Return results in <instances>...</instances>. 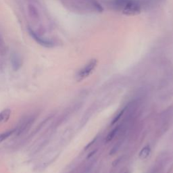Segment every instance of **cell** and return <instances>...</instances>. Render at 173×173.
<instances>
[{
    "label": "cell",
    "instance_id": "cell-10",
    "mask_svg": "<svg viewBox=\"0 0 173 173\" xmlns=\"http://www.w3.org/2000/svg\"><path fill=\"white\" fill-rule=\"evenodd\" d=\"M121 143H122L121 141H120V142H118L115 145H114L113 147H112V149L111 151H110V155H114V154H116V152L118 151V149L120 148V145H121Z\"/></svg>",
    "mask_w": 173,
    "mask_h": 173
},
{
    "label": "cell",
    "instance_id": "cell-2",
    "mask_svg": "<svg viewBox=\"0 0 173 173\" xmlns=\"http://www.w3.org/2000/svg\"><path fill=\"white\" fill-rule=\"evenodd\" d=\"M97 64V61L95 59L91 60L90 62H89L88 63H87L84 67L81 68V69L79 70L78 73H77L76 77L77 79H78V80H83V79L89 76V75L92 73L93 70H94L95 67H96Z\"/></svg>",
    "mask_w": 173,
    "mask_h": 173
},
{
    "label": "cell",
    "instance_id": "cell-4",
    "mask_svg": "<svg viewBox=\"0 0 173 173\" xmlns=\"http://www.w3.org/2000/svg\"><path fill=\"white\" fill-rule=\"evenodd\" d=\"M30 33L32 35V37L33 38L37 40V41L39 43H41V44H42L43 45H45V46H47V47H51V45H52V43L51 41H47V40H45V39H43V38H41V37L37 36V35L35 34V33L33 32V31H30Z\"/></svg>",
    "mask_w": 173,
    "mask_h": 173
},
{
    "label": "cell",
    "instance_id": "cell-11",
    "mask_svg": "<svg viewBox=\"0 0 173 173\" xmlns=\"http://www.w3.org/2000/svg\"><path fill=\"white\" fill-rule=\"evenodd\" d=\"M96 139H97V138H94L93 139L92 141H91V142H90V143H89V144L87 145L86 146V147H85V149H87L89 148V147H90L91 145H92L93 144V143H95V141H96Z\"/></svg>",
    "mask_w": 173,
    "mask_h": 173
},
{
    "label": "cell",
    "instance_id": "cell-7",
    "mask_svg": "<svg viewBox=\"0 0 173 173\" xmlns=\"http://www.w3.org/2000/svg\"><path fill=\"white\" fill-rule=\"evenodd\" d=\"M12 66H13L14 70H18L20 67L21 63H20V60L18 58L17 56H13L12 57Z\"/></svg>",
    "mask_w": 173,
    "mask_h": 173
},
{
    "label": "cell",
    "instance_id": "cell-8",
    "mask_svg": "<svg viewBox=\"0 0 173 173\" xmlns=\"http://www.w3.org/2000/svg\"><path fill=\"white\" fill-rule=\"evenodd\" d=\"M14 132H15V130H12L1 133V134H0V143H1L2 141H3L4 140H6L8 137H9L10 135L13 134Z\"/></svg>",
    "mask_w": 173,
    "mask_h": 173
},
{
    "label": "cell",
    "instance_id": "cell-5",
    "mask_svg": "<svg viewBox=\"0 0 173 173\" xmlns=\"http://www.w3.org/2000/svg\"><path fill=\"white\" fill-rule=\"evenodd\" d=\"M150 151H151L150 146L147 145L146 146L143 147V148L141 150L140 152H139V158L142 160L145 159V158H147L149 156Z\"/></svg>",
    "mask_w": 173,
    "mask_h": 173
},
{
    "label": "cell",
    "instance_id": "cell-6",
    "mask_svg": "<svg viewBox=\"0 0 173 173\" xmlns=\"http://www.w3.org/2000/svg\"><path fill=\"white\" fill-rule=\"evenodd\" d=\"M118 131H119V126H116L113 130L108 133L107 137H106V142H110L113 139L117 134Z\"/></svg>",
    "mask_w": 173,
    "mask_h": 173
},
{
    "label": "cell",
    "instance_id": "cell-1",
    "mask_svg": "<svg viewBox=\"0 0 173 173\" xmlns=\"http://www.w3.org/2000/svg\"><path fill=\"white\" fill-rule=\"evenodd\" d=\"M113 4L116 9L129 15L138 14L141 8L138 0H113Z\"/></svg>",
    "mask_w": 173,
    "mask_h": 173
},
{
    "label": "cell",
    "instance_id": "cell-3",
    "mask_svg": "<svg viewBox=\"0 0 173 173\" xmlns=\"http://www.w3.org/2000/svg\"><path fill=\"white\" fill-rule=\"evenodd\" d=\"M11 115V110L10 109H6L0 112V125H2L9 120Z\"/></svg>",
    "mask_w": 173,
    "mask_h": 173
},
{
    "label": "cell",
    "instance_id": "cell-9",
    "mask_svg": "<svg viewBox=\"0 0 173 173\" xmlns=\"http://www.w3.org/2000/svg\"><path fill=\"white\" fill-rule=\"evenodd\" d=\"M124 110H125V109H123V110H120V111L118 112V114H117V115H116L115 117L114 118V119H113V120H112V124L113 125V124H116V122H117L118 120H119L120 119V118H121V116L123 115V114H124Z\"/></svg>",
    "mask_w": 173,
    "mask_h": 173
}]
</instances>
